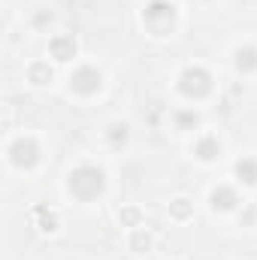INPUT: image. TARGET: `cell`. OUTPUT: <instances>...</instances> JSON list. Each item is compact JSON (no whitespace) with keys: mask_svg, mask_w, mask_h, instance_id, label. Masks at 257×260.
Listing matches in <instances>:
<instances>
[{"mask_svg":"<svg viewBox=\"0 0 257 260\" xmlns=\"http://www.w3.org/2000/svg\"><path fill=\"white\" fill-rule=\"evenodd\" d=\"M236 173H239V176H245V182H257V167L251 164V160L236 164Z\"/></svg>","mask_w":257,"mask_h":260,"instance_id":"2","label":"cell"},{"mask_svg":"<svg viewBox=\"0 0 257 260\" xmlns=\"http://www.w3.org/2000/svg\"><path fill=\"white\" fill-rule=\"evenodd\" d=\"M73 82H76L79 91H94V88L100 85V73H94V70H82Z\"/></svg>","mask_w":257,"mask_h":260,"instance_id":"1","label":"cell"}]
</instances>
